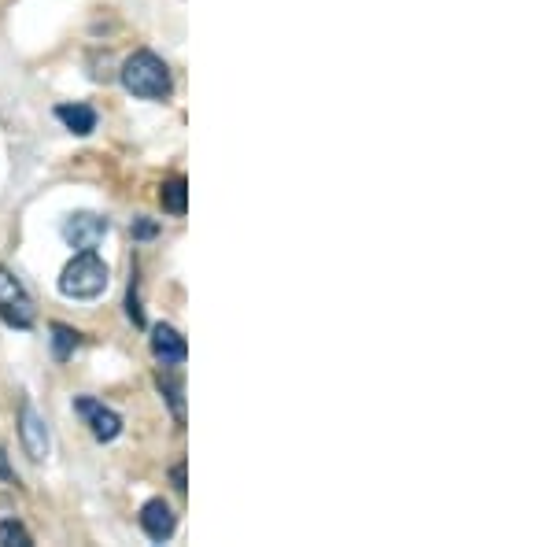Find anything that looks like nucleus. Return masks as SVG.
Returning a JSON list of instances; mask_svg holds the SVG:
<instances>
[{"instance_id": "nucleus-1", "label": "nucleus", "mask_w": 554, "mask_h": 547, "mask_svg": "<svg viewBox=\"0 0 554 547\" xmlns=\"http://www.w3.org/2000/svg\"><path fill=\"white\" fill-rule=\"evenodd\" d=\"M122 86L141 100H167L174 93V78L156 52H133L130 60L122 63Z\"/></svg>"}, {"instance_id": "nucleus-2", "label": "nucleus", "mask_w": 554, "mask_h": 547, "mask_svg": "<svg viewBox=\"0 0 554 547\" xmlns=\"http://www.w3.org/2000/svg\"><path fill=\"white\" fill-rule=\"evenodd\" d=\"M108 263L97 252H78V256L63 267L60 274V292L67 300H97L100 292L108 289Z\"/></svg>"}, {"instance_id": "nucleus-3", "label": "nucleus", "mask_w": 554, "mask_h": 547, "mask_svg": "<svg viewBox=\"0 0 554 547\" xmlns=\"http://www.w3.org/2000/svg\"><path fill=\"white\" fill-rule=\"evenodd\" d=\"M34 300L23 289V281L15 278L8 267H0V322L12 329H30L34 326Z\"/></svg>"}, {"instance_id": "nucleus-4", "label": "nucleus", "mask_w": 554, "mask_h": 547, "mask_svg": "<svg viewBox=\"0 0 554 547\" xmlns=\"http://www.w3.org/2000/svg\"><path fill=\"white\" fill-rule=\"evenodd\" d=\"M111 222L93 215V211H74L71 219L63 222V241L78 248V252H97V244L108 237Z\"/></svg>"}, {"instance_id": "nucleus-5", "label": "nucleus", "mask_w": 554, "mask_h": 547, "mask_svg": "<svg viewBox=\"0 0 554 547\" xmlns=\"http://www.w3.org/2000/svg\"><path fill=\"white\" fill-rule=\"evenodd\" d=\"M74 411L85 418V426L93 429V437L100 440V444H111V440L122 433V418L111 407H104L100 400H89V396H78L74 400Z\"/></svg>"}, {"instance_id": "nucleus-6", "label": "nucleus", "mask_w": 554, "mask_h": 547, "mask_svg": "<svg viewBox=\"0 0 554 547\" xmlns=\"http://www.w3.org/2000/svg\"><path fill=\"white\" fill-rule=\"evenodd\" d=\"M19 433H23V448L26 455L34 462H45L52 451V437H49V422L41 418V414L30 407V403H23V426H19Z\"/></svg>"}, {"instance_id": "nucleus-7", "label": "nucleus", "mask_w": 554, "mask_h": 547, "mask_svg": "<svg viewBox=\"0 0 554 547\" xmlns=\"http://www.w3.org/2000/svg\"><path fill=\"white\" fill-rule=\"evenodd\" d=\"M152 355H156L159 366H181L185 363V355H189V344H185V337H181L174 326L159 322V326L152 329Z\"/></svg>"}, {"instance_id": "nucleus-8", "label": "nucleus", "mask_w": 554, "mask_h": 547, "mask_svg": "<svg viewBox=\"0 0 554 547\" xmlns=\"http://www.w3.org/2000/svg\"><path fill=\"white\" fill-rule=\"evenodd\" d=\"M141 529L148 533V540L163 544L178 529V514L170 511V503H163V499H148L145 507H141Z\"/></svg>"}, {"instance_id": "nucleus-9", "label": "nucleus", "mask_w": 554, "mask_h": 547, "mask_svg": "<svg viewBox=\"0 0 554 547\" xmlns=\"http://www.w3.org/2000/svg\"><path fill=\"white\" fill-rule=\"evenodd\" d=\"M56 119H60L63 126L78 137L97 130V111L89 108V104H60V108H56Z\"/></svg>"}, {"instance_id": "nucleus-10", "label": "nucleus", "mask_w": 554, "mask_h": 547, "mask_svg": "<svg viewBox=\"0 0 554 547\" xmlns=\"http://www.w3.org/2000/svg\"><path fill=\"white\" fill-rule=\"evenodd\" d=\"M159 204H163L167 215H185V207H189V185H185L181 174H174V178H167V182L159 185Z\"/></svg>"}, {"instance_id": "nucleus-11", "label": "nucleus", "mask_w": 554, "mask_h": 547, "mask_svg": "<svg viewBox=\"0 0 554 547\" xmlns=\"http://www.w3.org/2000/svg\"><path fill=\"white\" fill-rule=\"evenodd\" d=\"M78 344H82V333H78V329L60 326V322L52 326V355H56V359H71Z\"/></svg>"}, {"instance_id": "nucleus-12", "label": "nucleus", "mask_w": 554, "mask_h": 547, "mask_svg": "<svg viewBox=\"0 0 554 547\" xmlns=\"http://www.w3.org/2000/svg\"><path fill=\"white\" fill-rule=\"evenodd\" d=\"M0 544H8V547H34V536L26 533L19 522H0Z\"/></svg>"}, {"instance_id": "nucleus-13", "label": "nucleus", "mask_w": 554, "mask_h": 547, "mask_svg": "<svg viewBox=\"0 0 554 547\" xmlns=\"http://www.w3.org/2000/svg\"><path fill=\"white\" fill-rule=\"evenodd\" d=\"M159 392L167 396V403H170V411H174V418H185V403H181V385L178 381H170V377H163L159 374Z\"/></svg>"}, {"instance_id": "nucleus-14", "label": "nucleus", "mask_w": 554, "mask_h": 547, "mask_svg": "<svg viewBox=\"0 0 554 547\" xmlns=\"http://www.w3.org/2000/svg\"><path fill=\"white\" fill-rule=\"evenodd\" d=\"M126 315H130L133 326H145V311H141V300H137V281L130 285V296H126Z\"/></svg>"}, {"instance_id": "nucleus-15", "label": "nucleus", "mask_w": 554, "mask_h": 547, "mask_svg": "<svg viewBox=\"0 0 554 547\" xmlns=\"http://www.w3.org/2000/svg\"><path fill=\"white\" fill-rule=\"evenodd\" d=\"M0 481H8V485H19V477H15V470L8 466V455L0 451Z\"/></svg>"}, {"instance_id": "nucleus-16", "label": "nucleus", "mask_w": 554, "mask_h": 547, "mask_svg": "<svg viewBox=\"0 0 554 547\" xmlns=\"http://www.w3.org/2000/svg\"><path fill=\"white\" fill-rule=\"evenodd\" d=\"M133 233H137V237H156V226H152V222L148 219H133Z\"/></svg>"}, {"instance_id": "nucleus-17", "label": "nucleus", "mask_w": 554, "mask_h": 547, "mask_svg": "<svg viewBox=\"0 0 554 547\" xmlns=\"http://www.w3.org/2000/svg\"><path fill=\"white\" fill-rule=\"evenodd\" d=\"M170 481H174V488H178V492H185V462H178V466H174V470H170Z\"/></svg>"}]
</instances>
